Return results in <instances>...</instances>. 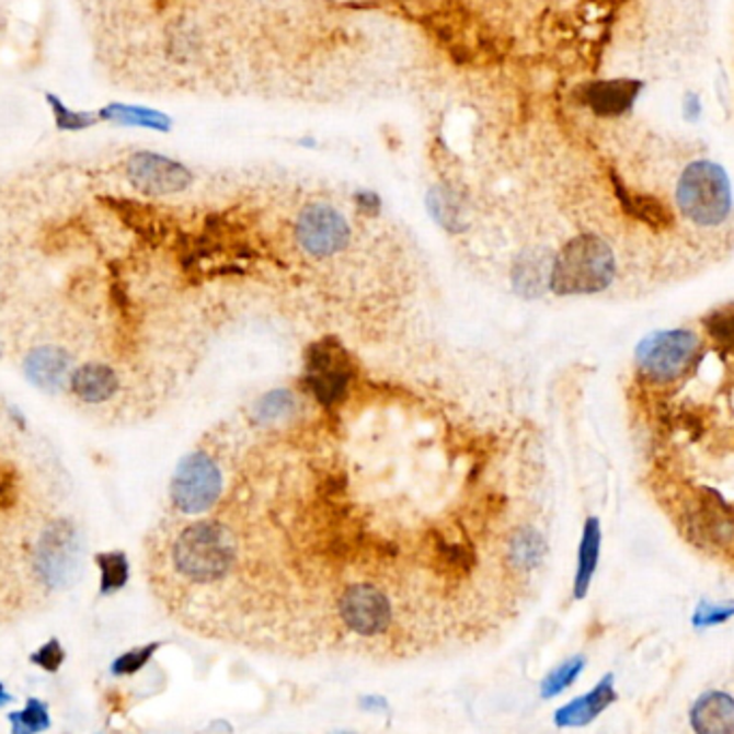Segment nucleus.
<instances>
[{"instance_id":"f257e3e1","label":"nucleus","mask_w":734,"mask_h":734,"mask_svg":"<svg viewBox=\"0 0 734 734\" xmlns=\"http://www.w3.org/2000/svg\"><path fill=\"white\" fill-rule=\"evenodd\" d=\"M237 561V541L219 523H196L181 530L172 546L179 576L194 584H213L228 576Z\"/></svg>"},{"instance_id":"f03ea898","label":"nucleus","mask_w":734,"mask_h":734,"mask_svg":"<svg viewBox=\"0 0 734 734\" xmlns=\"http://www.w3.org/2000/svg\"><path fill=\"white\" fill-rule=\"evenodd\" d=\"M617 273L615 254L597 234H577L554 259L550 288L561 295H595L606 290Z\"/></svg>"},{"instance_id":"7ed1b4c3","label":"nucleus","mask_w":734,"mask_h":734,"mask_svg":"<svg viewBox=\"0 0 734 734\" xmlns=\"http://www.w3.org/2000/svg\"><path fill=\"white\" fill-rule=\"evenodd\" d=\"M679 209L698 226H720L733 207L731 181L722 165L693 161L685 168L677 187Z\"/></svg>"},{"instance_id":"20e7f679","label":"nucleus","mask_w":734,"mask_h":734,"mask_svg":"<svg viewBox=\"0 0 734 734\" xmlns=\"http://www.w3.org/2000/svg\"><path fill=\"white\" fill-rule=\"evenodd\" d=\"M337 619L348 633L366 640L391 633L395 610L391 599L374 584H353L337 599Z\"/></svg>"},{"instance_id":"39448f33","label":"nucleus","mask_w":734,"mask_h":734,"mask_svg":"<svg viewBox=\"0 0 734 734\" xmlns=\"http://www.w3.org/2000/svg\"><path fill=\"white\" fill-rule=\"evenodd\" d=\"M33 567L48 588L73 584L82 567V543L78 530L69 523H54L35 548Z\"/></svg>"},{"instance_id":"423d86ee","label":"nucleus","mask_w":734,"mask_h":734,"mask_svg":"<svg viewBox=\"0 0 734 734\" xmlns=\"http://www.w3.org/2000/svg\"><path fill=\"white\" fill-rule=\"evenodd\" d=\"M698 348V337L687 329L655 331L646 335L635 348V362L640 369L660 382L679 378L691 364Z\"/></svg>"},{"instance_id":"0eeeda50","label":"nucleus","mask_w":734,"mask_h":734,"mask_svg":"<svg viewBox=\"0 0 734 734\" xmlns=\"http://www.w3.org/2000/svg\"><path fill=\"white\" fill-rule=\"evenodd\" d=\"M221 494V472L207 454L187 456L172 477L170 496L183 514H203Z\"/></svg>"},{"instance_id":"6e6552de","label":"nucleus","mask_w":734,"mask_h":734,"mask_svg":"<svg viewBox=\"0 0 734 734\" xmlns=\"http://www.w3.org/2000/svg\"><path fill=\"white\" fill-rule=\"evenodd\" d=\"M306 382L322 404L344 398L351 382V359L335 340H322L308 353Z\"/></svg>"},{"instance_id":"1a4fd4ad","label":"nucleus","mask_w":734,"mask_h":734,"mask_svg":"<svg viewBox=\"0 0 734 734\" xmlns=\"http://www.w3.org/2000/svg\"><path fill=\"white\" fill-rule=\"evenodd\" d=\"M351 228L342 213L329 205H310L301 210L297 219L299 245L318 259L333 256L346 248Z\"/></svg>"},{"instance_id":"9d476101","label":"nucleus","mask_w":734,"mask_h":734,"mask_svg":"<svg viewBox=\"0 0 734 734\" xmlns=\"http://www.w3.org/2000/svg\"><path fill=\"white\" fill-rule=\"evenodd\" d=\"M129 183L147 196L183 192L192 183V172L172 159L156 153H136L127 163Z\"/></svg>"},{"instance_id":"9b49d317","label":"nucleus","mask_w":734,"mask_h":734,"mask_svg":"<svg viewBox=\"0 0 734 734\" xmlns=\"http://www.w3.org/2000/svg\"><path fill=\"white\" fill-rule=\"evenodd\" d=\"M687 530L704 548L731 550L734 546V512L722 498L707 490L687 518Z\"/></svg>"},{"instance_id":"f8f14e48","label":"nucleus","mask_w":734,"mask_h":734,"mask_svg":"<svg viewBox=\"0 0 734 734\" xmlns=\"http://www.w3.org/2000/svg\"><path fill=\"white\" fill-rule=\"evenodd\" d=\"M619 700L615 689V675L608 673L588 693L574 698L554 713V724L559 729H582L595 722L608 707Z\"/></svg>"},{"instance_id":"ddd939ff","label":"nucleus","mask_w":734,"mask_h":734,"mask_svg":"<svg viewBox=\"0 0 734 734\" xmlns=\"http://www.w3.org/2000/svg\"><path fill=\"white\" fill-rule=\"evenodd\" d=\"M696 734H734V698L726 691H704L689 711Z\"/></svg>"},{"instance_id":"4468645a","label":"nucleus","mask_w":734,"mask_h":734,"mask_svg":"<svg viewBox=\"0 0 734 734\" xmlns=\"http://www.w3.org/2000/svg\"><path fill=\"white\" fill-rule=\"evenodd\" d=\"M24 371L35 387L58 391L71 374V357L58 346H42L26 357Z\"/></svg>"},{"instance_id":"2eb2a0df","label":"nucleus","mask_w":734,"mask_h":734,"mask_svg":"<svg viewBox=\"0 0 734 734\" xmlns=\"http://www.w3.org/2000/svg\"><path fill=\"white\" fill-rule=\"evenodd\" d=\"M69 389L84 404H102L118 391V374L104 364H87L71 371Z\"/></svg>"},{"instance_id":"dca6fc26","label":"nucleus","mask_w":734,"mask_h":734,"mask_svg":"<svg viewBox=\"0 0 734 734\" xmlns=\"http://www.w3.org/2000/svg\"><path fill=\"white\" fill-rule=\"evenodd\" d=\"M642 84L633 80L595 82L584 89V102L599 116H617L630 110Z\"/></svg>"},{"instance_id":"f3484780","label":"nucleus","mask_w":734,"mask_h":734,"mask_svg":"<svg viewBox=\"0 0 734 734\" xmlns=\"http://www.w3.org/2000/svg\"><path fill=\"white\" fill-rule=\"evenodd\" d=\"M599 548H601V528L597 518H588L584 532H582V541H580V550H577V572L576 580H574V597L576 599H584L590 586L593 574L597 570V561H599Z\"/></svg>"},{"instance_id":"a211bd4d","label":"nucleus","mask_w":734,"mask_h":734,"mask_svg":"<svg viewBox=\"0 0 734 734\" xmlns=\"http://www.w3.org/2000/svg\"><path fill=\"white\" fill-rule=\"evenodd\" d=\"M546 557V541L535 528H520L509 541V561L518 570H535Z\"/></svg>"},{"instance_id":"6ab92c4d","label":"nucleus","mask_w":734,"mask_h":734,"mask_svg":"<svg viewBox=\"0 0 734 734\" xmlns=\"http://www.w3.org/2000/svg\"><path fill=\"white\" fill-rule=\"evenodd\" d=\"M9 724H11V734L46 733L53 724L48 704L39 698H31L22 711L9 715Z\"/></svg>"},{"instance_id":"aec40b11","label":"nucleus","mask_w":734,"mask_h":734,"mask_svg":"<svg viewBox=\"0 0 734 734\" xmlns=\"http://www.w3.org/2000/svg\"><path fill=\"white\" fill-rule=\"evenodd\" d=\"M619 194H621V200H623L626 209L630 210L633 217L642 219L646 226H651L655 230H662L673 221L670 210L666 209L657 198H653V196H628L623 190H619Z\"/></svg>"},{"instance_id":"412c9836","label":"nucleus","mask_w":734,"mask_h":734,"mask_svg":"<svg viewBox=\"0 0 734 734\" xmlns=\"http://www.w3.org/2000/svg\"><path fill=\"white\" fill-rule=\"evenodd\" d=\"M95 563L102 572V582H100V593L102 595H112L121 590L127 580H129V561L125 552H104L95 557Z\"/></svg>"},{"instance_id":"4be33fe9","label":"nucleus","mask_w":734,"mask_h":734,"mask_svg":"<svg viewBox=\"0 0 734 734\" xmlns=\"http://www.w3.org/2000/svg\"><path fill=\"white\" fill-rule=\"evenodd\" d=\"M584 666H586V657L584 655H574L567 662H563L559 668H554L539 685L541 698L550 700V698H557L559 693H563L567 687H572L577 681V677L582 675Z\"/></svg>"},{"instance_id":"5701e85b","label":"nucleus","mask_w":734,"mask_h":734,"mask_svg":"<svg viewBox=\"0 0 734 734\" xmlns=\"http://www.w3.org/2000/svg\"><path fill=\"white\" fill-rule=\"evenodd\" d=\"M702 324L718 348L734 355V306L711 312L702 320Z\"/></svg>"},{"instance_id":"b1692460","label":"nucleus","mask_w":734,"mask_h":734,"mask_svg":"<svg viewBox=\"0 0 734 734\" xmlns=\"http://www.w3.org/2000/svg\"><path fill=\"white\" fill-rule=\"evenodd\" d=\"M159 646H161V642H149L145 646H138V649H131V651L118 655L112 662L110 673L114 677H131V675L140 673L153 660V655L158 653Z\"/></svg>"},{"instance_id":"393cba45","label":"nucleus","mask_w":734,"mask_h":734,"mask_svg":"<svg viewBox=\"0 0 734 734\" xmlns=\"http://www.w3.org/2000/svg\"><path fill=\"white\" fill-rule=\"evenodd\" d=\"M734 617V601H722V604H713L709 599H702L691 617V626L696 630H704V628H713L720 623H726Z\"/></svg>"},{"instance_id":"a878e982","label":"nucleus","mask_w":734,"mask_h":734,"mask_svg":"<svg viewBox=\"0 0 734 734\" xmlns=\"http://www.w3.org/2000/svg\"><path fill=\"white\" fill-rule=\"evenodd\" d=\"M514 279H516V286L523 295H526V297L537 295L541 290L539 284L546 279L543 263L537 261L535 256H525L520 263L516 264Z\"/></svg>"},{"instance_id":"bb28decb","label":"nucleus","mask_w":734,"mask_h":734,"mask_svg":"<svg viewBox=\"0 0 734 734\" xmlns=\"http://www.w3.org/2000/svg\"><path fill=\"white\" fill-rule=\"evenodd\" d=\"M295 409V400L288 391H273L259 404L256 413L263 421H277L288 417Z\"/></svg>"},{"instance_id":"cd10ccee","label":"nucleus","mask_w":734,"mask_h":734,"mask_svg":"<svg viewBox=\"0 0 734 734\" xmlns=\"http://www.w3.org/2000/svg\"><path fill=\"white\" fill-rule=\"evenodd\" d=\"M65 660H67V653H65L62 644L58 642V638H53L50 642H46L44 646H39L31 655V662L35 666H39L42 670H46V673H58L60 666L65 664Z\"/></svg>"},{"instance_id":"c85d7f7f","label":"nucleus","mask_w":734,"mask_h":734,"mask_svg":"<svg viewBox=\"0 0 734 734\" xmlns=\"http://www.w3.org/2000/svg\"><path fill=\"white\" fill-rule=\"evenodd\" d=\"M107 116H116V121L123 123H136V125H147V127H163V116L145 112V110H131V107H110Z\"/></svg>"},{"instance_id":"c756f323","label":"nucleus","mask_w":734,"mask_h":734,"mask_svg":"<svg viewBox=\"0 0 734 734\" xmlns=\"http://www.w3.org/2000/svg\"><path fill=\"white\" fill-rule=\"evenodd\" d=\"M9 702H13V696L4 689V685L0 683V707H4V704H9Z\"/></svg>"},{"instance_id":"7c9ffc66","label":"nucleus","mask_w":734,"mask_h":734,"mask_svg":"<svg viewBox=\"0 0 734 734\" xmlns=\"http://www.w3.org/2000/svg\"><path fill=\"white\" fill-rule=\"evenodd\" d=\"M367 700H369V704H364L366 709H376V707H378V709H385V707H387L382 698H367Z\"/></svg>"},{"instance_id":"2f4dec72","label":"nucleus","mask_w":734,"mask_h":734,"mask_svg":"<svg viewBox=\"0 0 734 734\" xmlns=\"http://www.w3.org/2000/svg\"><path fill=\"white\" fill-rule=\"evenodd\" d=\"M335 734H351V733H335Z\"/></svg>"}]
</instances>
